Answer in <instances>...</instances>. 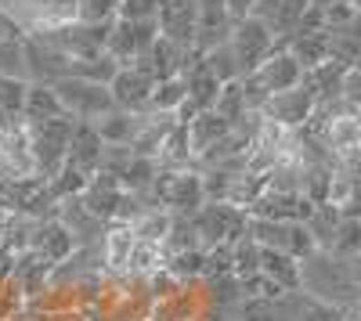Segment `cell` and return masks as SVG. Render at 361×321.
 I'll return each mask as SVG.
<instances>
[{"label": "cell", "mask_w": 361, "mask_h": 321, "mask_svg": "<svg viewBox=\"0 0 361 321\" xmlns=\"http://www.w3.org/2000/svg\"><path fill=\"white\" fill-rule=\"evenodd\" d=\"M304 271V293L322 303H333L336 310H350L361 300V268L354 256H340L333 249H314L307 260H300Z\"/></svg>", "instance_id": "obj_1"}, {"label": "cell", "mask_w": 361, "mask_h": 321, "mask_svg": "<svg viewBox=\"0 0 361 321\" xmlns=\"http://www.w3.org/2000/svg\"><path fill=\"white\" fill-rule=\"evenodd\" d=\"M25 130H29V149H33V159H37V173L47 181L58 177L62 166L69 163L76 120L73 115H54V120H44V123H25Z\"/></svg>", "instance_id": "obj_2"}, {"label": "cell", "mask_w": 361, "mask_h": 321, "mask_svg": "<svg viewBox=\"0 0 361 321\" xmlns=\"http://www.w3.org/2000/svg\"><path fill=\"white\" fill-rule=\"evenodd\" d=\"M195 231L202 239V249L235 246L250 231V213L231 206V202H206V206L195 213Z\"/></svg>", "instance_id": "obj_3"}, {"label": "cell", "mask_w": 361, "mask_h": 321, "mask_svg": "<svg viewBox=\"0 0 361 321\" xmlns=\"http://www.w3.org/2000/svg\"><path fill=\"white\" fill-rule=\"evenodd\" d=\"M58 98H62L66 112L80 123H98L102 115H109L116 108L112 101V91L105 83H94V80H80V76H69L62 83H54Z\"/></svg>", "instance_id": "obj_4"}, {"label": "cell", "mask_w": 361, "mask_h": 321, "mask_svg": "<svg viewBox=\"0 0 361 321\" xmlns=\"http://www.w3.org/2000/svg\"><path fill=\"white\" fill-rule=\"evenodd\" d=\"M4 8L29 37L51 33V29L76 22V0H0Z\"/></svg>", "instance_id": "obj_5"}, {"label": "cell", "mask_w": 361, "mask_h": 321, "mask_svg": "<svg viewBox=\"0 0 361 321\" xmlns=\"http://www.w3.org/2000/svg\"><path fill=\"white\" fill-rule=\"evenodd\" d=\"M228 44H231V51H235V62H238V69H243V76H253V73L267 62V58L279 51L275 33H271V29H267L257 15L238 18Z\"/></svg>", "instance_id": "obj_6"}, {"label": "cell", "mask_w": 361, "mask_h": 321, "mask_svg": "<svg viewBox=\"0 0 361 321\" xmlns=\"http://www.w3.org/2000/svg\"><path fill=\"white\" fill-rule=\"evenodd\" d=\"M250 235L264 249H282V253H289L296 260H307L318 249L307 224H300V220H260V217H250Z\"/></svg>", "instance_id": "obj_7"}, {"label": "cell", "mask_w": 361, "mask_h": 321, "mask_svg": "<svg viewBox=\"0 0 361 321\" xmlns=\"http://www.w3.org/2000/svg\"><path fill=\"white\" fill-rule=\"evenodd\" d=\"M159 18L152 22H130V18H116L112 22V37H109V47L105 54H112L119 65H134L137 58H145L152 51V44L159 40Z\"/></svg>", "instance_id": "obj_8"}, {"label": "cell", "mask_w": 361, "mask_h": 321, "mask_svg": "<svg viewBox=\"0 0 361 321\" xmlns=\"http://www.w3.org/2000/svg\"><path fill=\"white\" fill-rule=\"evenodd\" d=\"M73 76V58L54 51L44 37H25V80L29 83H62Z\"/></svg>", "instance_id": "obj_9"}, {"label": "cell", "mask_w": 361, "mask_h": 321, "mask_svg": "<svg viewBox=\"0 0 361 321\" xmlns=\"http://www.w3.org/2000/svg\"><path fill=\"white\" fill-rule=\"evenodd\" d=\"M156 87H159V80L152 73H145L137 65H123L116 73V80L109 83V91H112L116 108H123V112H152Z\"/></svg>", "instance_id": "obj_10"}, {"label": "cell", "mask_w": 361, "mask_h": 321, "mask_svg": "<svg viewBox=\"0 0 361 321\" xmlns=\"http://www.w3.org/2000/svg\"><path fill=\"white\" fill-rule=\"evenodd\" d=\"M314 108H318L314 91L307 83H300V87H293V91H282V94L271 98L264 105V115H267V120H275L279 127H286V130H300V127L311 123Z\"/></svg>", "instance_id": "obj_11"}, {"label": "cell", "mask_w": 361, "mask_h": 321, "mask_svg": "<svg viewBox=\"0 0 361 321\" xmlns=\"http://www.w3.org/2000/svg\"><path fill=\"white\" fill-rule=\"evenodd\" d=\"M58 220L69 227V235L76 239V246H98L109 235V220H102L80 195L58 202Z\"/></svg>", "instance_id": "obj_12"}, {"label": "cell", "mask_w": 361, "mask_h": 321, "mask_svg": "<svg viewBox=\"0 0 361 321\" xmlns=\"http://www.w3.org/2000/svg\"><path fill=\"white\" fill-rule=\"evenodd\" d=\"M37 159L29 149V130L22 120H15L8 130H0V177H33Z\"/></svg>", "instance_id": "obj_13"}, {"label": "cell", "mask_w": 361, "mask_h": 321, "mask_svg": "<svg viewBox=\"0 0 361 321\" xmlns=\"http://www.w3.org/2000/svg\"><path fill=\"white\" fill-rule=\"evenodd\" d=\"M311 4L314 0H257V8H253V15L275 33V40H279V47L296 33V25L304 22V15L311 11Z\"/></svg>", "instance_id": "obj_14"}, {"label": "cell", "mask_w": 361, "mask_h": 321, "mask_svg": "<svg viewBox=\"0 0 361 321\" xmlns=\"http://www.w3.org/2000/svg\"><path fill=\"white\" fill-rule=\"evenodd\" d=\"M311 213H314L311 199L296 191H275V188H267L250 210V217H260V220H300V224H307Z\"/></svg>", "instance_id": "obj_15"}, {"label": "cell", "mask_w": 361, "mask_h": 321, "mask_svg": "<svg viewBox=\"0 0 361 321\" xmlns=\"http://www.w3.org/2000/svg\"><path fill=\"white\" fill-rule=\"evenodd\" d=\"M102 156H105V141L98 134L94 123H80L76 120V130H73V144H69V163L73 170H80L83 177H98L102 170Z\"/></svg>", "instance_id": "obj_16"}, {"label": "cell", "mask_w": 361, "mask_h": 321, "mask_svg": "<svg viewBox=\"0 0 361 321\" xmlns=\"http://www.w3.org/2000/svg\"><path fill=\"white\" fill-rule=\"evenodd\" d=\"M185 76V83H188V101L199 108V112H209V108H217V98H221V91H224V83H221V76L206 65V58L202 54H195L192 58V65L180 73Z\"/></svg>", "instance_id": "obj_17"}, {"label": "cell", "mask_w": 361, "mask_h": 321, "mask_svg": "<svg viewBox=\"0 0 361 321\" xmlns=\"http://www.w3.org/2000/svg\"><path fill=\"white\" fill-rule=\"evenodd\" d=\"M29 249L40 253L44 260H51V264H62V260H69L76 253V239L69 235V227L51 217V220H40L37 231H33V242H29Z\"/></svg>", "instance_id": "obj_18"}, {"label": "cell", "mask_w": 361, "mask_h": 321, "mask_svg": "<svg viewBox=\"0 0 361 321\" xmlns=\"http://www.w3.org/2000/svg\"><path fill=\"white\" fill-rule=\"evenodd\" d=\"M296 54V62L304 65V73L333 62V44H329V29H296V33L282 44Z\"/></svg>", "instance_id": "obj_19"}, {"label": "cell", "mask_w": 361, "mask_h": 321, "mask_svg": "<svg viewBox=\"0 0 361 321\" xmlns=\"http://www.w3.org/2000/svg\"><path fill=\"white\" fill-rule=\"evenodd\" d=\"M123 195H127V188H123V181L119 177H112V173H98V177H90V184L80 191V199L87 202L90 210H94L102 220H116V213H119V202H123Z\"/></svg>", "instance_id": "obj_20"}, {"label": "cell", "mask_w": 361, "mask_h": 321, "mask_svg": "<svg viewBox=\"0 0 361 321\" xmlns=\"http://www.w3.org/2000/svg\"><path fill=\"white\" fill-rule=\"evenodd\" d=\"M51 271H54L51 260H44V256L33 253V249H25V253L15 256V275H11V278L18 282V289L25 293V300H37L40 293H47Z\"/></svg>", "instance_id": "obj_21"}, {"label": "cell", "mask_w": 361, "mask_h": 321, "mask_svg": "<svg viewBox=\"0 0 361 321\" xmlns=\"http://www.w3.org/2000/svg\"><path fill=\"white\" fill-rule=\"evenodd\" d=\"M235 127L224 120V115L217 112V108H209V112H199L195 120L188 123V141H192V152H195V163L214 149L217 141H224L228 134H231Z\"/></svg>", "instance_id": "obj_22"}, {"label": "cell", "mask_w": 361, "mask_h": 321, "mask_svg": "<svg viewBox=\"0 0 361 321\" xmlns=\"http://www.w3.org/2000/svg\"><path fill=\"white\" fill-rule=\"evenodd\" d=\"M134 246H137V231H134V224H109V235H105V242H102L109 275H123V271H127Z\"/></svg>", "instance_id": "obj_23"}, {"label": "cell", "mask_w": 361, "mask_h": 321, "mask_svg": "<svg viewBox=\"0 0 361 321\" xmlns=\"http://www.w3.org/2000/svg\"><path fill=\"white\" fill-rule=\"evenodd\" d=\"M141 120L145 112H123V108H112L109 115H102V120L94 123L102 141L105 144H134L137 134H141Z\"/></svg>", "instance_id": "obj_24"}, {"label": "cell", "mask_w": 361, "mask_h": 321, "mask_svg": "<svg viewBox=\"0 0 361 321\" xmlns=\"http://www.w3.org/2000/svg\"><path fill=\"white\" fill-rule=\"evenodd\" d=\"M260 271L267 275V278H275L286 293H296L300 285H304V271H300V260L296 256H289V253H282V249H264V256H260Z\"/></svg>", "instance_id": "obj_25"}, {"label": "cell", "mask_w": 361, "mask_h": 321, "mask_svg": "<svg viewBox=\"0 0 361 321\" xmlns=\"http://www.w3.org/2000/svg\"><path fill=\"white\" fill-rule=\"evenodd\" d=\"M54 115H69L62 98H58L54 87L47 83H29V98H25V123H44V120H54Z\"/></svg>", "instance_id": "obj_26"}, {"label": "cell", "mask_w": 361, "mask_h": 321, "mask_svg": "<svg viewBox=\"0 0 361 321\" xmlns=\"http://www.w3.org/2000/svg\"><path fill=\"white\" fill-rule=\"evenodd\" d=\"M340 224H343V210L333 206V202H322L314 206V213L307 217V231L318 249H333L336 246V235H340Z\"/></svg>", "instance_id": "obj_27"}, {"label": "cell", "mask_w": 361, "mask_h": 321, "mask_svg": "<svg viewBox=\"0 0 361 321\" xmlns=\"http://www.w3.org/2000/svg\"><path fill=\"white\" fill-rule=\"evenodd\" d=\"M238 321H293V300L289 293L279 300H243Z\"/></svg>", "instance_id": "obj_28"}, {"label": "cell", "mask_w": 361, "mask_h": 321, "mask_svg": "<svg viewBox=\"0 0 361 321\" xmlns=\"http://www.w3.org/2000/svg\"><path fill=\"white\" fill-rule=\"evenodd\" d=\"M25 98H29V80L25 76H0V115L8 123L25 115Z\"/></svg>", "instance_id": "obj_29"}, {"label": "cell", "mask_w": 361, "mask_h": 321, "mask_svg": "<svg viewBox=\"0 0 361 321\" xmlns=\"http://www.w3.org/2000/svg\"><path fill=\"white\" fill-rule=\"evenodd\" d=\"M289 300H293V321H343L347 317L343 310H336L333 303L314 300L311 293H304V289L289 293Z\"/></svg>", "instance_id": "obj_30"}, {"label": "cell", "mask_w": 361, "mask_h": 321, "mask_svg": "<svg viewBox=\"0 0 361 321\" xmlns=\"http://www.w3.org/2000/svg\"><path fill=\"white\" fill-rule=\"evenodd\" d=\"M260 256H264V246L246 231V235L235 242V278H253V275H260Z\"/></svg>", "instance_id": "obj_31"}, {"label": "cell", "mask_w": 361, "mask_h": 321, "mask_svg": "<svg viewBox=\"0 0 361 321\" xmlns=\"http://www.w3.org/2000/svg\"><path fill=\"white\" fill-rule=\"evenodd\" d=\"M185 101H188V83H185V76L159 80L156 94H152V108H156V112H177Z\"/></svg>", "instance_id": "obj_32"}, {"label": "cell", "mask_w": 361, "mask_h": 321, "mask_svg": "<svg viewBox=\"0 0 361 321\" xmlns=\"http://www.w3.org/2000/svg\"><path fill=\"white\" fill-rule=\"evenodd\" d=\"M202 58H206V65L221 76V83H235V80H243V69H238V62H235L231 44H221V47H214V51H206Z\"/></svg>", "instance_id": "obj_33"}, {"label": "cell", "mask_w": 361, "mask_h": 321, "mask_svg": "<svg viewBox=\"0 0 361 321\" xmlns=\"http://www.w3.org/2000/svg\"><path fill=\"white\" fill-rule=\"evenodd\" d=\"M76 18L80 22H112L119 18V0H76Z\"/></svg>", "instance_id": "obj_34"}, {"label": "cell", "mask_w": 361, "mask_h": 321, "mask_svg": "<svg viewBox=\"0 0 361 321\" xmlns=\"http://www.w3.org/2000/svg\"><path fill=\"white\" fill-rule=\"evenodd\" d=\"M333 253H340V256H361V217H343Z\"/></svg>", "instance_id": "obj_35"}, {"label": "cell", "mask_w": 361, "mask_h": 321, "mask_svg": "<svg viewBox=\"0 0 361 321\" xmlns=\"http://www.w3.org/2000/svg\"><path fill=\"white\" fill-rule=\"evenodd\" d=\"M243 293H246V300H279V296H286V289L260 271L253 278H243Z\"/></svg>", "instance_id": "obj_36"}, {"label": "cell", "mask_w": 361, "mask_h": 321, "mask_svg": "<svg viewBox=\"0 0 361 321\" xmlns=\"http://www.w3.org/2000/svg\"><path fill=\"white\" fill-rule=\"evenodd\" d=\"M119 18L152 22V18H159V0H119Z\"/></svg>", "instance_id": "obj_37"}, {"label": "cell", "mask_w": 361, "mask_h": 321, "mask_svg": "<svg viewBox=\"0 0 361 321\" xmlns=\"http://www.w3.org/2000/svg\"><path fill=\"white\" fill-rule=\"evenodd\" d=\"M343 101L361 108V65L347 69V76H343Z\"/></svg>", "instance_id": "obj_38"}, {"label": "cell", "mask_w": 361, "mask_h": 321, "mask_svg": "<svg viewBox=\"0 0 361 321\" xmlns=\"http://www.w3.org/2000/svg\"><path fill=\"white\" fill-rule=\"evenodd\" d=\"M29 33H25V29L4 11V8H0V44H18V40H25Z\"/></svg>", "instance_id": "obj_39"}, {"label": "cell", "mask_w": 361, "mask_h": 321, "mask_svg": "<svg viewBox=\"0 0 361 321\" xmlns=\"http://www.w3.org/2000/svg\"><path fill=\"white\" fill-rule=\"evenodd\" d=\"M253 8H257V0H228V11H231L235 22H238V18H250Z\"/></svg>", "instance_id": "obj_40"}, {"label": "cell", "mask_w": 361, "mask_h": 321, "mask_svg": "<svg viewBox=\"0 0 361 321\" xmlns=\"http://www.w3.org/2000/svg\"><path fill=\"white\" fill-rule=\"evenodd\" d=\"M318 8H333V4H354V8H361V0H314Z\"/></svg>", "instance_id": "obj_41"}, {"label": "cell", "mask_w": 361, "mask_h": 321, "mask_svg": "<svg viewBox=\"0 0 361 321\" xmlns=\"http://www.w3.org/2000/svg\"><path fill=\"white\" fill-rule=\"evenodd\" d=\"M354 260H357V268H361V256H354Z\"/></svg>", "instance_id": "obj_42"}, {"label": "cell", "mask_w": 361, "mask_h": 321, "mask_svg": "<svg viewBox=\"0 0 361 321\" xmlns=\"http://www.w3.org/2000/svg\"><path fill=\"white\" fill-rule=\"evenodd\" d=\"M343 321H350V317H343Z\"/></svg>", "instance_id": "obj_43"}, {"label": "cell", "mask_w": 361, "mask_h": 321, "mask_svg": "<svg viewBox=\"0 0 361 321\" xmlns=\"http://www.w3.org/2000/svg\"><path fill=\"white\" fill-rule=\"evenodd\" d=\"M357 112H361V108H357Z\"/></svg>", "instance_id": "obj_44"}]
</instances>
